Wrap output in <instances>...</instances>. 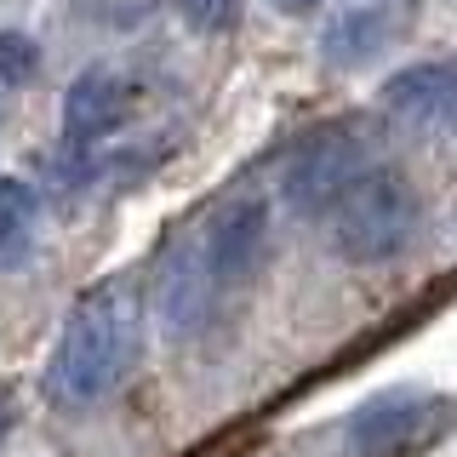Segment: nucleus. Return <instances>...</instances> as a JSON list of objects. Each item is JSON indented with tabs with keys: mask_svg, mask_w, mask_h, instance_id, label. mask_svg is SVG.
<instances>
[{
	"mask_svg": "<svg viewBox=\"0 0 457 457\" xmlns=\"http://www.w3.org/2000/svg\"><path fill=\"white\" fill-rule=\"evenodd\" d=\"M143 354V292L132 275H109L69 309L57 349L46 361V400L63 411H86L132 378Z\"/></svg>",
	"mask_w": 457,
	"mask_h": 457,
	"instance_id": "1",
	"label": "nucleus"
},
{
	"mask_svg": "<svg viewBox=\"0 0 457 457\" xmlns=\"http://www.w3.org/2000/svg\"><path fill=\"white\" fill-rule=\"evenodd\" d=\"M326 218H332V246L349 263H389L418 228V195L400 171H361Z\"/></svg>",
	"mask_w": 457,
	"mask_h": 457,
	"instance_id": "2",
	"label": "nucleus"
},
{
	"mask_svg": "<svg viewBox=\"0 0 457 457\" xmlns=\"http://www.w3.org/2000/svg\"><path fill=\"white\" fill-rule=\"evenodd\" d=\"M457 428V400L452 395H423V389H389L378 400H366L349 418L343 440L349 457H406L423 452L435 440H446Z\"/></svg>",
	"mask_w": 457,
	"mask_h": 457,
	"instance_id": "3",
	"label": "nucleus"
},
{
	"mask_svg": "<svg viewBox=\"0 0 457 457\" xmlns=\"http://www.w3.org/2000/svg\"><path fill=\"white\" fill-rule=\"evenodd\" d=\"M366 137L354 132V126H320L314 137H303L292 149V161H286V178H280V195L292 212H303V218H320V212L337 206V195L349 189L366 166Z\"/></svg>",
	"mask_w": 457,
	"mask_h": 457,
	"instance_id": "4",
	"label": "nucleus"
},
{
	"mask_svg": "<svg viewBox=\"0 0 457 457\" xmlns=\"http://www.w3.org/2000/svg\"><path fill=\"white\" fill-rule=\"evenodd\" d=\"M200 246H206V263L218 275L223 292L246 286L257 269H263V252H269V206L263 195H235L200 223Z\"/></svg>",
	"mask_w": 457,
	"mask_h": 457,
	"instance_id": "5",
	"label": "nucleus"
},
{
	"mask_svg": "<svg viewBox=\"0 0 457 457\" xmlns=\"http://www.w3.org/2000/svg\"><path fill=\"white\" fill-rule=\"evenodd\" d=\"M223 286L206 263V246H200V228H189L183 240H171L161 257V286H154V309H161L171 337H189L212 320Z\"/></svg>",
	"mask_w": 457,
	"mask_h": 457,
	"instance_id": "6",
	"label": "nucleus"
},
{
	"mask_svg": "<svg viewBox=\"0 0 457 457\" xmlns=\"http://www.w3.org/2000/svg\"><path fill=\"white\" fill-rule=\"evenodd\" d=\"M383 114L418 132H457V63H411L383 80Z\"/></svg>",
	"mask_w": 457,
	"mask_h": 457,
	"instance_id": "7",
	"label": "nucleus"
},
{
	"mask_svg": "<svg viewBox=\"0 0 457 457\" xmlns=\"http://www.w3.org/2000/svg\"><path fill=\"white\" fill-rule=\"evenodd\" d=\"M132 109V86H126L114 69H86V75L63 92V137L86 149V143L109 137L114 126Z\"/></svg>",
	"mask_w": 457,
	"mask_h": 457,
	"instance_id": "8",
	"label": "nucleus"
},
{
	"mask_svg": "<svg viewBox=\"0 0 457 457\" xmlns=\"http://www.w3.org/2000/svg\"><path fill=\"white\" fill-rule=\"evenodd\" d=\"M389 40H395V12L389 6H349V12H337V18L326 23L320 52L332 57L337 69H361L389 46Z\"/></svg>",
	"mask_w": 457,
	"mask_h": 457,
	"instance_id": "9",
	"label": "nucleus"
},
{
	"mask_svg": "<svg viewBox=\"0 0 457 457\" xmlns=\"http://www.w3.org/2000/svg\"><path fill=\"white\" fill-rule=\"evenodd\" d=\"M40 200L23 178H0V269H23L35 257Z\"/></svg>",
	"mask_w": 457,
	"mask_h": 457,
	"instance_id": "10",
	"label": "nucleus"
},
{
	"mask_svg": "<svg viewBox=\"0 0 457 457\" xmlns=\"http://www.w3.org/2000/svg\"><path fill=\"white\" fill-rule=\"evenodd\" d=\"M40 75V46L23 29H0V80L6 86H29Z\"/></svg>",
	"mask_w": 457,
	"mask_h": 457,
	"instance_id": "11",
	"label": "nucleus"
},
{
	"mask_svg": "<svg viewBox=\"0 0 457 457\" xmlns=\"http://www.w3.org/2000/svg\"><path fill=\"white\" fill-rule=\"evenodd\" d=\"M178 12L200 35H228L240 23V0H178Z\"/></svg>",
	"mask_w": 457,
	"mask_h": 457,
	"instance_id": "12",
	"label": "nucleus"
},
{
	"mask_svg": "<svg viewBox=\"0 0 457 457\" xmlns=\"http://www.w3.org/2000/svg\"><path fill=\"white\" fill-rule=\"evenodd\" d=\"M286 6H297V12H303V6H314V0H286Z\"/></svg>",
	"mask_w": 457,
	"mask_h": 457,
	"instance_id": "13",
	"label": "nucleus"
}]
</instances>
